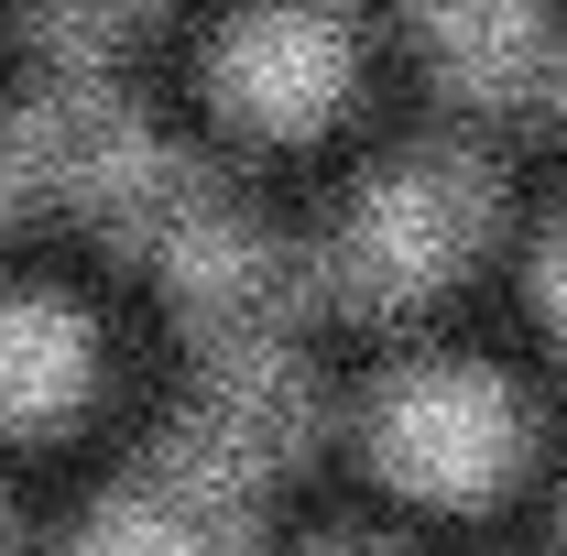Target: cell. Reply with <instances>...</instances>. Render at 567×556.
<instances>
[{"instance_id":"cell-10","label":"cell","mask_w":567,"mask_h":556,"mask_svg":"<svg viewBox=\"0 0 567 556\" xmlns=\"http://www.w3.org/2000/svg\"><path fill=\"white\" fill-rule=\"evenodd\" d=\"M0 556H11V502H0Z\"/></svg>"},{"instance_id":"cell-5","label":"cell","mask_w":567,"mask_h":556,"mask_svg":"<svg viewBox=\"0 0 567 556\" xmlns=\"http://www.w3.org/2000/svg\"><path fill=\"white\" fill-rule=\"evenodd\" d=\"M99 404V328L55 284H0V436H66Z\"/></svg>"},{"instance_id":"cell-2","label":"cell","mask_w":567,"mask_h":556,"mask_svg":"<svg viewBox=\"0 0 567 556\" xmlns=\"http://www.w3.org/2000/svg\"><path fill=\"white\" fill-rule=\"evenodd\" d=\"M371 470L415 502H492L524 470V393L481 360H415L371 393Z\"/></svg>"},{"instance_id":"cell-8","label":"cell","mask_w":567,"mask_h":556,"mask_svg":"<svg viewBox=\"0 0 567 556\" xmlns=\"http://www.w3.org/2000/svg\"><path fill=\"white\" fill-rule=\"evenodd\" d=\"M535 317H546V328L567 339V229L546 240V251H535Z\"/></svg>"},{"instance_id":"cell-4","label":"cell","mask_w":567,"mask_h":556,"mask_svg":"<svg viewBox=\"0 0 567 556\" xmlns=\"http://www.w3.org/2000/svg\"><path fill=\"white\" fill-rule=\"evenodd\" d=\"M218 99L251 132H317L350 99V22L328 0H251L218 33Z\"/></svg>"},{"instance_id":"cell-12","label":"cell","mask_w":567,"mask_h":556,"mask_svg":"<svg viewBox=\"0 0 567 556\" xmlns=\"http://www.w3.org/2000/svg\"><path fill=\"white\" fill-rule=\"evenodd\" d=\"M557 556H567V546H557Z\"/></svg>"},{"instance_id":"cell-3","label":"cell","mask_w":567,"mask_h":556,"mask_svg":"<svg viewBox=\"0 0 567 556\" xmlns=\"http://www.w3.org/2000/svg\"><path fill=\"white\" fill-rule=\"evenodd\" d=\"M251 502H262V481L175 425L121 491H99V513L76 524L66 556H262Z\"/></svg>"},{"instance_id":"cell-7","label":"cell","mask_w":567,"mask_h":556,"mask_svg":"<svg viewBox=\"0 0 567 556\" xmlns=\"http://www.w3.org/2000/svg\"><path fill=\"white\" fill-rule=\"evenodd\" d=\"M44 208V153H33V110H0V229Z\"/></svg>"},{"instance_id":"cell-1","label":"cell","mask_w":567,"mask_h":556,"mask_svg":"<svg viewBox=\"0 0 567 556\" xmlns=\"http://www.w3.org/2000/svg\"><path fill=\"white\" fill-rule=\"evenodd\" d=\"M502 186L470 153H404L393 175H371L339 229H328V295L339 306H425L492 251Z\"/></svg>"},{"instance_id":"cell-9","label":"cell","mask_w":567,"mask_h":556,"mask_svg":"<svg viewBox=\"0 0 567 556\" xmlns=\"http://www.w3.org/2000/svg\"><path fill=\"white\" fill-rule=\"evenodd\" d=\"M317 556H382V546H317Z\"/></svg>"},{"instance_id":"cell-11","label":"cell","mask_w":567,"mask_h":556,"mask_svg":"<svg viewBox=\"0 0 567 556\" xmlns=\"http://www.w3.org/2000/svg\"><path fill=\"white\" fill-rule=\"evenodd\" d=\"M546 99H557V110H567V66H557V87H546Z\"/></svg>"},{"instance_id":"cell-6","label":"cell","mask_w":567,"mask_h":556,"mask_svg":"<svg viewBox=\"0 0 567 556\" xmlns=\"http://www.w3.org/2000/svg\"><path fill=\"white\" fill-rule=\"evenodd\" d=\"M404 11H415L436 76H458L470 99H546L567 66L546 0H404Z\"/></svg>"}]
</instances>
